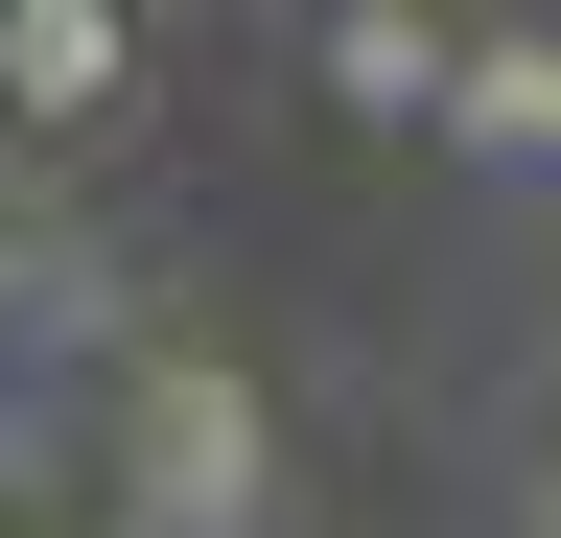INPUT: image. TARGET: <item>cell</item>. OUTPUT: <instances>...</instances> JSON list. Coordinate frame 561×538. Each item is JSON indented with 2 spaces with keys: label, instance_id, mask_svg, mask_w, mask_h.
<instances>
[{
  "label": "cell",
  "instance_id": "5b68a950",
  "mask_svg": "<svg viewBox=\"0 0 561 538\" xmlns=\"http://www.w3.org/2000/svg\"><path fill=\"white\" fill-rule=\"evenodd\" d=\"M47 328H94V234H70V211H47V187H24V164H0V375H24V352H47Z\"/></svg>",
  "mask_w": 561,
  "mask_h": 538
},
{
  "label": "cell",
  "instance_id": "7a4b0ae2",
  "mask_svg": "<svg viewBox=\"0 0 561 538\" xmlns=\"http://www.w3.org/2000/svg\"><path fill=\"white\" fill-rule=\"evenodd\" d=\"M140 94V0H0V117L24 141H94Z\"/></svg>",
  "mask_w": 561,
  "mask_h": 538
},
{
  "label": "cell",
  "instance_id": "6da1fadb",
  "mask_svg": "<svg viewBox=\"0 0 561 538\" xmlns=\"http://www.w3.org/2000/svg\"><path fill=\"white\" fill-rule=\"evenodd\" d=\"M117 515L140 538H257L280 515V422L234 352H117Z\"/></svg>",
  "mask_w": 561,
  "mask_h": 538
},
{
  "label": "cell",
  "instance_id": "3957f363",
  "mask_svg": "<svg viewBox=\"0 0 561 538\" xmlns=\"http://www.w3.org/2000/svg\"><path fill=\"white\" fill-rule=\"evenodd\" d=\"M328 94L445 141V94H468V24H445V0H328Z\"/></svg>",
  "mask_w": 561,
  "mask_h": 538
},
{
  "label": "cell",
  "instance_id": "277c9868",
  "mask_svg": "<svg viewBox=\"0 0 561 538\" xmlns=\"http://www.w3.org/2000/svg\"><path fill=\"white\" fill-rule=\"evenodd\" d=\"M445 141H468V164H515V187H561V24H491V47H468Z\"/></svg>",
  "mask_w": 561,
  "mask_h": 538
},
{
  "label": "cell",
  "instance_id": "52a82bcc",
  "mask_svg": "<svg viewBox=\"0 0 561 538\" xmlns=\"http://www.w3.org/2000/svg\"><path fill=\"white\" fill-rule=\"evenodd\" d=\"M538 538H561V422H538Z\"/></svg>",
  "mask_w": 561,
  "mask_h": 538
},
{
  "label": "cell",
  "instance_id": "8992f818",
  "mask_svg": "<svg viewBox=\"0 0 561 538\" xmlns=\"http://www.w3.org/2000/svg\"><path fill=\"white\" fill-rule=\"evenodd\" d=\"M445 24H468V47H491V24H561V0H445Z\"/></svg>",
  "mask_w": 561,
  "mask_h": 538
}]
</instances>
